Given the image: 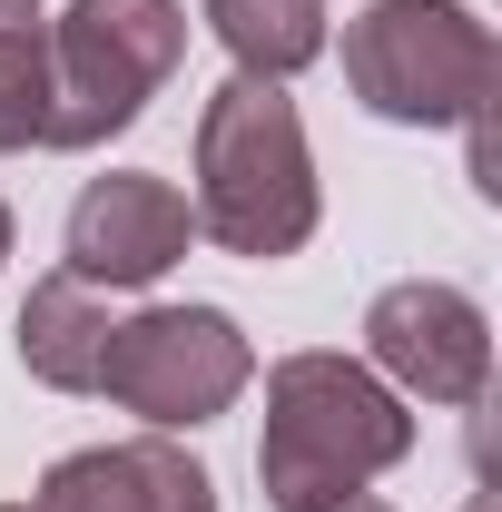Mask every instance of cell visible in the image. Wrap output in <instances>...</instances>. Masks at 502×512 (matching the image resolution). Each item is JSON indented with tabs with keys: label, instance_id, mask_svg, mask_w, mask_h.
I'll return each mask as SVG.
<instances>
[{
	"label": "cell",
	"instance_id": "obj_9",
	"mask_svg": "<svg viewBox=\"0 0 502 512\" xmlns=\"http://www.w3.org/2000/svg\"><path fill=\"white\" fill-rule=\"evenodd\" d=\"M10 335H20V365L50 384V394H99V355H109V306H99V286L40 276Z\"/></svg>",
	"mask_w": 502,
	"mask_h": 512
},
{
	"label": "cell",
	"instance_id": "obj_10",
	"mask_svg": "<svg viewBox=\"0 0 502 512\" xmlns=\"http://www.w3.org/2000/svg\"><path fill=\"white\" fill-rule=\"evenodd\" d=\"M197 10L227 40L237 79H296L325 60V0H197Z\"/></svg>",
	"mask_w": 502,
	"mask_h": 512
},
{
	"label": "cell",
	"instance_id": "obj_3",
	"mask_svg": "<svg viewBox=\"0 0 502 512\" xmlns=\"http://www.w3.org/2000/svg\"><path fill=\"white\" fill-rule=\"evenodd\" d=\"M345 89L394 128H463L493 109L502 50L463 0H365L345 20Z\"/></svg>",
	"mask_w": 502,
	"mask_h": 512
},
{
	"label": "cell",
	"instance_id": "obj_7",
	"mask_svg": "<svg viewBox=\"0 0 502 512\" xmlns=\"http://www.w3.org/2000/svg\"><path fill=\"white\" fill-rule=\"evenodd\" d=\"M188 247H197L188 197L168 178H148V168H109L69 207V237H60L69 266L60 276H79V286H158Z\"/></svg>",
	"mask_w": 502,
	"mask_h": 512
},
{
	"label": "cell",
	"instance_id": "obj_6",
	"mask_svg": "<svg viewBox=\"0 0 502 512\" xmlns=\"http://www.w3.org/2000/svg\"><path fill=\"white\" fill-rule=\"evenodd\" d=\"M365 355L394 394H424V404H483L493 384V325L463 286L443 276H404L365 306Z\"/></svg>",
	"mask_w": 502,
	"mask_h": 512
},
{
	"label": "cell",
	"instance_id": "obj_5",
	"mask_svg": "<svg viewBox=\"0 0 502 512\" xmlns=\"http://www.w3.org/2000/svg\"><path fill=\"white\" fill-rule=\"evenodd\" d=\"M247 384H256V345L237 335L227 306H138L128 325H109V355H99V394L138 414L148 434L217 424Z\"/></svg>",
	"mask_w": 502,
	"mask_h": 512
},
{
	"label": "cell",
	"instance_id": "obj_2",
	"mask_svg": "<svg viewBox=\"0 0 502 512\" xmlns=\"http://www.w3.org/2000/svg\"><path fill=\"white\" fill-rule=\"evenodd\" d=\"M197 237H217L227 256H296L325 217L315 197V148L306 119L286 99V79H227L197 109V197H188Z\"/></svg>",
	"mask_w": 502,
	"mask_h": 512
},
{
	"label": "cell",
	"instance_id": "obj_13",
	"mask_svg": "<svg viewBox=\"0 0 502 512\" xmlns=\"http://www.w3.org/2000/svg\"><path fill=\"white\" fill-rule=\"evenodd\" d=\"M0 256H10V207H0Z\"/></svg>",
	"mask_w": 502,
	"mask_h": 512
},
{
	"label": "cell",
	"instance_id": "obj_15",
	"mask_svg": "<svg viewBox=\"0 0 502 512\" xmlns=\"http://www.w3.org/2000/svg\"><path fill=\"white\" fill-rule=\"evenodd\" d=\"M473 512H493V503H473Z\"/></svg>",
	"mask_w": 502,
	"mask_h": 512
},
{
	"label": "cell",
	"instance_id": "obj_14",
	"mask_svg": "<svg viewBox=\"0 0 502 512\" xmlns=\"http://www.w3.org/2000/svg\"><path fill=\"white\" fill-rule=\"evenodd\" d=\"M0 512H30V503H0Z\"/></svg>",
	"mask_w": 502,
	"mask_h": 512
},
{
	"label": "cell",
	"instance_id": "obj_12",
	"mask_svg": "<svg viewBox=\"0 0 502 512\" xmlns=\"http://www.w3.org/2000/svg\"><path fill=\"white\" fill-rule=\"evenodd\" d=\"M315 512H394V503H375V493L355 483V493H335V503H315Z\"/></svg>",
	"mask_w": 502,
	"mask_h": 512
},
{
	"label": "cell",
	"instance_id": "obj_1",
	"mask_svg": "<svg viewBox=\"0 0 502 512\" xmlns=\"http://www.w3.org/2000/svg\"><path fill=\"white\" fill-rule=\"evenodd\" d=\"M414 453L404 394L355 365V355H276L266 365V434H256V483L276 512H315L355 483H375Z\"/></svg>",
	"mask_w": 502,
	"mask_h": 512
},
{
	"label": "cell",
	"instance_id": "obj_8",
	"mask_svg": "<svg viewBox=\"0 0 502 512\" xmlns=\"http://www.w3.org/2000/svg\"><path fill=\"white\" fill-rule=\"evenodd\" d=\"M30 512H217V483H207V463L188 444L128 434V444L60 453L40 473V503Z\"/></svg>",
	"mask_w": 502,
	"mask_h": 512
},
{
	"label": "cell",
	"instance_id": "obj_4",
	"mask_svg": "<svg viewBox=\"0 0 502 512\" xmlns=\"http://www.w3.org/2000/svg\"><path fill=\"white\" fill-rule=\"evenodd\" d=\"M188 60L178 0H69L50 20V148L119 138Z\"/></svg>",
	"mask_w": 502,
	"mask_h": 512
},
{
	"label": "cell",
	"instance_id": "obj_11",
	"mask_svg": "<svg viewBox=\"0 0 502 512\" xmlns=\"http://www.w3.org/2000/svg\"><path fill=\"white\" fill-rule=\"evenodd\" d=\"M50 148V10L0 0V158Z\"/></svg>",
	"mask_w": 502,
	"mask_h": 512
}]
</instances>
